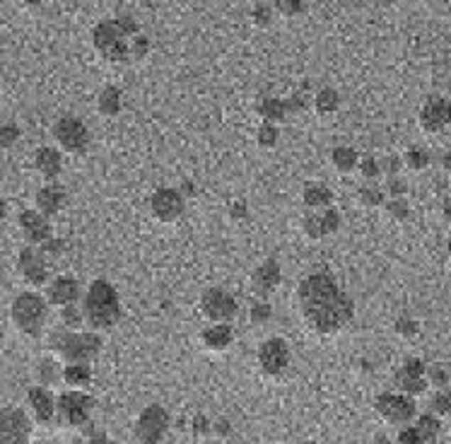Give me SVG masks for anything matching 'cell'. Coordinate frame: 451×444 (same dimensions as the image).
I'll list each match as a JSON object with an SVG mask.
<instances>
[{
    "label": "cell",
    "mask_w": 451,
    "mask_h": 444,
    "mask_svg": "<svg viewBox=\"0 0 451 444\" xmlns=\"http://www.w3.org/2000/svg\"><path fill=\"white\" fill-rule=\"evenodd\" d=\"M297 295H300L304 321L316 333H324V336L338 333L355 316V304H352L350 295L340 290L331 273H309L300 283Z\"/></svg>",
    "instance_id": "obj_1"
},
{
    "label": "cell",
    "mask_w": 451,
    "mask_h": 444,
    "mask_svg": "<svg viewBox=\"0 0 451 444\" xmlns=\"http://www.w3.org/2000/svg\"><path fill=\"white\" fill-rule=\"evenodd\" d=\"M140 34L138 24L133 17H114V20H104L94 27L92 41L94 48L109 60H128L133 58V41Z\"/></svg>",
    "instance_id": "obj_2"
},
{
    "label": "cell",
    "mask_w": 451,
    "mask_h": 444,
    "mask_svg": "<svg viewBox=\"0 0 451 444\" xmlns=\"http://www.w3.org/2000/svg\"><path fill=\"white\" fill-rule=\"evenodd\" d=\"M82 314L85 324L92 331H109L119 324L121 319V300L116 288L104 278H97L89 285L87 295L82 300Z\"/></svg>",
    "instance_id": "obj_3"
},
{
    "label": "cell",
    "mask_w": 451,
    "mask_h": 444,
    "mask_svg": "<svg viewBox=\"0 0 451 444\" xmlns=\"http://www.w3.org/2000/svg\"><path fill=\"white\" fill-rule=\"evenodd\" d=\"M48 348L53 355H58L68 364H89L99 357L104 340L97 331H68V328H58L48 336Z\"/></svg>",
    "instance_id": "obj_4"
},
{
    "label": "cell",
    "mask_w": 451,
    "mask_h": 444,
    "mask_svg": "<svg viewBox=\"0 0 451 444\" xmlns=\"http://www.w3.org/2000/svg\"><path fill=\"white\" fill-rule=\"evenodd\" d=\"M10 316H12V324L20 328L24 336L39 338L48 319L46 297H41L39 293H32V290H29V293H20L12 300Z\"/></svg>",
    "instance_id": "obj_5"
},
{
    "label": "cell",
    "mask_w": 451,
    "mask_h": 444,
    "mask_svg": "<svg viewBox=\"0 0 451 444\" xmlns=\"http://www.w3.org/2000/svg\"><path fill=\"white\" fill-rule=\"evenodd\" d=\"M94 408V401L82 389H70L60 394L56 401V418L65 428H80L89 421V413Z\"/></svg>",
    "instance_id": "obj_6"
},
{
    "label": "cell",
    "mask_w": 451,
    "mask_h": 444,
    "mask_svg": "<svg viewBox=\"0 0 451 444\" xmlns=\"http://www.w3.org/2000/svg\"><path fill=\"white\" fill-rule=\"evenodd\" d=\"M53 141H56L58 150L70 152V155H80L89 145V131L85 121L77 117H60L53 124Z\"/></svg>",
    "instance_id": "obj_7"
},
{
    "label": "cell",
    "mask_w": 451,
    "mask_h": 444,
    "mask_svg": "<svg viewBox=\"0 0 451 444\" xmlns=\"http://www.w3.org/2000/svg\"><path fill=\"white\" fill-rule=\"evenodd\" d=\"M32 421L22 408L0 406V444H29Z\"/></svg>",
    "instance_id": "obj_8"
},
{
    "label": "cell",
    "mask_w": 451,
    "mask_h": 444,
    "mask_svg": "<svg viewBox=\"0 0 451 444\" xmlns=\"http://www.w3.org/2000/svg\"><path fill=\"white\" fill-rule=\"evenodd\" d=\"M374 408L388 425H408L418 413L415 399L406 394H381Z\"/></svg>",
    "instance_id": "obj_9"
},
{
    "label": "cell",
    "mask_w": 451,
    "mask_h": 444,
    "mask_svg": "<svg viewBox=\"0 0 451 444\" xmlns=\"http://www.w3.org/2000/svg\"><path fill=\"white\" fill-rule=\"evenodd\" d=\"M150 212L160 222H176L186 212V198L179 188L162 186L152 193L150 198Z\"/></svg>",
    "instance_id": "obj_10"
},
{
    "label": "cell",
    "mask_w": 451,
    "mask_h": 444,
    "mask_svg": "<svg viewBox=\"0 0 451 444\" xmlns=\"http://www.w3.org/2000/svg\"><path fill=\"white\" fill-rule=\"evenodd\" d=\"M200 309H203V314L208 316L212 324H229L237 316V312H239L237 300L222 288L205 290L203 297H200Z\"/></svg>",
    "instance_id": "obj_11"
},
{
    "label": "cell",
    "mask_w": 451,
    "mask_h": 444,
    "mask_svg": "<svg viewBox=\"0 0 451 444\" xmlns=\"http://www.w3.org/2000/svg\"><path fill=\"white\" fill-rule=\"evenodd\" d=\"M169 428V416L162 406H148L143 413H140L138 423H136V437L140 444H157L164 437Z\"/></svg>",
    "instance_id": "obj_12"
},
{
    "label": "cell",
    "mask_w": 451,
    "mask_h": 444,
    "mask_svg": "<svg viewBox=\"0 0 451 444\" xmlns=\"http://www.w3.org/2000/svg\"><path fill=\"white\" fill-rule=\"evenodd\" d=\"M17 271L32 288H44L48 283V261L36 247H24L17 256Z\"/></svg>",
    "instance_id": "obj_13"
},
{
    "label": "cell",
    "mask_w": 451,
    "mask_h": 444,
    "mask_svg": "<svg viewBox=\"0 0 451 444\" xmlns=\"http://www.w3.org/2000/svg\"><path fill=\"white\" fill-rule=\"evenodd\" d=\"M259 364L266 374L278 377L288 369L290 364V348L283 338H268L259 348Z\"/></svg>",
    "instance_id": "obj_14"
},
{
    "label": "cell",
    "mask_w": 451,
    "mask_h": 444,
    "mask_svg": "<svg viewBox=\"0 0 451 444\" xmlns=\"http://www.w3.org/2000/svg\"><path fill=\"white\" fill-rule=\"evenodd\" d=\"M451 126V99L432 97L420 109V129L425 133H440Z\"/></svg>",
    "instance_id": "obj_15"
},
{
    "label": "cell",
    "mask_w": 451,
    "mask_h": 444,
    "mask_svg": "<svg viewBox=\"0 0 451 444\" xmlns=\"http://www.w3.org/2000/svg\"><path fill=\"white\" fill-rule=\"evenodd\" d=\"M304 232L312 239H324V237L336 234L340 229V212L333 208H324V210H309L307 217L302 222Z\"/></svg>",
    "instance_id": "obj_16"
},
{
    "label": "cell",
    "mask_w": 451,
    "mask_h": 444,
    "mask_svg": "<svg viewBox=\"0 0 451 444\" xmlns=\"http://www.w3.org/2000/svg\"><path fill=\"white\" fill-rule=\"evenodd\" d=\"M425 362L418 360V357H413V360H408L403 367L396 372V386L401 389V394H406V396H418V394H423L425 389H428V377H425Z\"/></svg>",
    "instance_id": "obj_17"
},
{
    "label": "cell",
    "mask_w": 451,
    "mask_h": 444,
    "mask_svg": "<svg viewBox=\"0 0 451 444\" xmlns=\"http://www.w3.org/2000/svg\"><path fill=\"white\" fill-rule=\"evenodd\" d=\"M17 222H20V229L24 239L29 242V247H41L44 242H48L53 237L51 222H48V217L41 215L39 210H22Z\"/></svg>",
    "instance_id": "obj_18"
},
{
    "label": "cell",
    "mask_w": 451,
    "mask_h": 444,
    "mask_svg": "<svg viewBox=\"0 0 451 444\" xmlns=\"http://www.w3.org/2000/svg\"><path fill=\"white\" fill-rule=\"evenodd\" d=\"M80 300V283L72 276H58L46 283V302L51 307H68V304H77Z\"/></svg>",
    "instance_id": "obj_19"
},
{
    "label": "cell",
    "mask_w": 451,
    "mask_h": 444,
    "mask_svg": "<svg viewBox=\"0 0 451 444\" xmlns=\"http://www.w3.org/2000/svg\"><path fill=\"white\" fill-rule=\"evenodd\" d=\"M65 203H68V191H65L63 186L58 184V181H48L46 186H41L39 191H36L34 196V210H39L44 217H56L60 210L65 208Z\"/></svg>",
    "instance_id": "obj_20"
},
{
    "label": "cell",
    "mask_w": 451,
    "mask_h": 444,
    "mask_svg": "<svg viewBox=\"0 0 451 444\" xmlns=\"http://www.w3.org/2000/svg\"><path fill=\"white\" fill-rule=\"evenodd\" d=\"M27 404L29 408H32L34 418L39 421L41 425H48L56 418V401H53L51 391H48V386H32L27 391Z\"/></svg>",
    "instance_id": "obj_21"
},
{
    "label": "cell",
    "mask_w": 451,
    "mask_h": 444,
    "mask_svg": "<svg viewBox=\"0 0 451 444\" xmlns=\"http://www.w3.org/2000/svg\"><path fill=\"white\" fill-rule=\"evenodd\" d=\"M280 281H283V269H280V264L276 259L263 261L251 276V285H254L256 295H261V297L271 295L280 285Z\"/></svg>",
    "instance_id": "obj_22"
},
{
    "label": "cell",
    "mask_w": 451,
    "mask_h": 444,
    "mask_svg": "<svg viewBox=\"0 0 451 444\" xmlns=\"http://www.w3.org/2000/svg\"><path fill=\"white\" fill-rule=\"evenodd\" d=\"M34 169L44 176L46 181H56L63 172V155L53 145H44L34 152Z\"/></svg>",
    "instance_id": "obj_23"
},
{
    "label": "cell",
    "mask_w": 451,
    "mask_h": 444,
    "mask_svg": "<svg viewBox=\"0 0 451 444\" xmlns=\"http://www.w3.org/2000/svg\"><path fill=\"white\" fill-rule=\"evenodd\" d=\"M203 345L208 350H227L232 343H234V331H232L229 324H212L203 331Z\"/></svg>",
    "instance_id": "obj_24"
},
{
    "label": "cell",
    "mask_w": 451,
    "mask_h": 444,
    "mask_svg": "<svg viewBox=\"0 0 451 444\" xmlns=\"http://www.w3.org/2000/svg\"><path fill=\"white\" fill-rule=\"evenodd\" d=\"M302 200L309 210H324V208H331L333 191L328 186L319 184V181H309L302 191Z\"/></svg>",
    "instance_id": "obj_25"
},
{
    "label": "cell",
    "mask_w": 451,
    "mask_h": 444,
    "mask_svg": "<svg viewBox=\"0 0 451 444\" xmlns=\"http://www.w3.org/2000/svg\"><path fill=\"white\" fill-rule=\"evenodd\" d=\"M331 162H333V167H336L340 174H350V172H355V169H357L359 155H357L355 148L338 145V148L331 152Z\"/></svg>",
    "instance_id": "obj_26"
},
{
    "label": "cell",
    "mask_w": 451,
    "mask_h": 444,
    "mask_svg": "<svg viewBox=\"0 0 451 444\" xmlns=\"http://www.w3.org/2000/svg\"><path fill=\"white\" fill-rule=\"evenodd\" d=\"M63 381L68 384L70 389H85L92 381V369H89V364H65L63 367Z\"/></svg>",
    "instance_id": "obj_27"
},
{
    "label": "cell",
    "mask_w": 451,
    "mask_h": 444,
    "mask_svg": "<svg viewBox=\"0 0 451 444\" xmlns=\"http://www.w3.org/2000/svg\"><path fill=\"white\" fill-rule=\"evenodd\" d=\"M97 107H99L102 117H116L121 112V90L114 85H107L97 97Z\"/></svg>",
    "instance_id": "obj_28"
},
{
    "label": "cell",
    "mask_w": 451,
    "mask_h": 444,
    "mask_svg": "<svg viewBox=\"0 0 451 444\" xmlns=\"http://www.w3.org/2000/svg\"><path fill=\"white\" fill-rule=\"evenodd\" d=\"M259 114L263 117L266 124H280L285 117H288V107H285L283 99H276V97H268L259 104Z\"/></svg>",
    "instance_id": "obj_29"
},
{
    "label": "cell",
    "mask_w": 451,
    "mask_h": 444,
    "mask_svg": "<svg viewBox=\"0 0 451 444\" xmlns=\"http://www.w3.org/2000/svg\"><path fill=\"white\" fill-rule=\"evenodd\" d=\"M36 374H39L41 386H53L56 381L63 379V367L58 364L56 357H44L36 367Z\"/></svg>",
    "instance_id": "obj_30"
},
{
    "label": "cell",
    "mask_w": 451,
    "mask_h": 444,
    "mask_svg": "<svg viewBox=\"0 0 451 444\" xmlns=\"http://www.w3.org/2000/svg\"><path fill=\"white\" fill-rule=\"evenodd\" d=\"M359 203L367 205V208H379V205L386 203V193L374 181H367V184L359 188Z\"/></svg>",
    "instance_id": "obj_31"
},
{
    "label": "cell",
    "mask_w": 451,
    "mask_h": 444,
    "mask_svg": "<svg viewBox=\"0 0 451 444\" xmlns=\"http://www.w3.org/2000/svg\"><path fill=\"white\" fill-rule=\"evenodd\" d=\"M314 107L319 114H333L340 107V94L333 87H324L314 99Z\"/></svg>",
    "instance_id": "obj_32"
},
{
    "label": "cell",
    "mask_w": 451,
    "mask_h": 444,
    "mask_svg": "<svg viewBox=\"0 0 451 444\" xmlns=\"http://www.w3.org/2000/svg\"><path fill=\"white\" fill-rule=\"evenodd\" d=\"M60 324H63V328H68V331H80V328L85 326L82 307H77V304H68V307L60 309Z\"/></svg>",
    "instance_id": "obj_33"
},
{
    "label": "cell",
    "mask_w": 451,
    "mask_h": 444,
    "mask_svg": "<svg viewBox=\"0 0 451 444\" xmlns=\"http://www.w3.org/2000/svg\"><path fill=\"white\" fill-rule=\"evenodd\" d=\"M403 167L413 169V172H423L430 167V152L425 148H411L403 157Z\"/></svg>",
    "instance_id": "obj_34"
},
{
    "label": "cell",
    "mask_w": 451,
    "mask_h": 444,
    "mask_svg": "<svg viewBox=\"0 0 451 444\" xmlns=\"http://www.w3.org/2000/svg\"><path fill=\"white\" fill-rule=\"evenodd\" d=\"M256 141H259L261 148H276L278 141H280V129L276 124H261L259 126V133H256Z\"/></svg>",
    "instance_id": "obj_35"
},
{
    "label": "cell",
    "mask_w": 451,
    "mask_h": 444,
    "mask_svg": "<svg viewBox=\"0 0 451 444\" xmlns=\"http://www.w3.org/2000/svg\"><path fill=\"white\" fill-rule=\"evenodd\" d=\"M384 205H386V212L393 217L396 222H406L408 215H411V208H408L406 198H388Z\"/></svg>",
    "instance_id": "obj_36"
},
{
    "label": "cell",
    "mask_w": 451,
    "mask_h": 444,
    "mask_svg": "<svg viewBox=\"0 0 451 444\" xmlns=\"http://www.w3.org/2000/svg\"><path fill=\"white\" fill-rule=\"evenodd\" d=\"M20 136H22L20 126H15V124H5V126H0V152L10 150L12 145H15L17 141H20Z\"/></svg>",
    "instance_id": "obj_37"
},
{
    "label": "cell",
    "mask_w": 451,
    "mask_h": 444,
    "mask_svg": "<svg viewBox=\"0 0 451 444\" xmlns=\"http://www.w3.org/2000/svg\"><path fill=\"white\" fill-rule=\"evenodd\" d=\"M425 377H428V384L437 389H444L449 384V372L444 364H430V367L425 369Z\"/></svg>",
    "instance_id": "obj_38"
},
{
    "label": "cell",
    "mask_w": 451,
    "mask_h": 444,
    "mask_svg": "<svg viewBox=\"0 0 451 444\" xmlns=\"http://www.w3.org/2000/svg\"><path fill=\"white\" fill-rule=\"evenodd\" d=\"M357 172L362 174L367 181H376V179H379V176H381L379 160H374V157H359Z\"/></svg>",
    "instance_id": "obj_39"
},
{
    "label": "cell",
    "mask_w": 451,
    "mask_h": 444,
    "mask_svg": "<svg viewBox=\"0 0 451 444\" xmlns=\"http://www.w3.org/2000/svg\"><path fill=\"white\" fill-rule=\"evenodd\" d=\"M249 316H251L254 324H266V321H271V316H273L271 302H266V300L254 302V307H251V312H249Z\"/></svg>",
    "instance_id": "obj_40"
},
{
    "label": "cell",
    "mask_w": 451,
    "mask_h": 444,
    "mask_svg": "<svg viewBox=\"0 0 451 444\" xmlns=\"http://www.w3.org/2000/svg\"><path fill=\"white\" fill-rule=\"evenodd\" d=\"M393 444H437V440H428V437H423L415 430V425H413V428H406Z\"/></svg>",
    "instance_id": "obj_41"
},
{
    "label": "cell",
    "mask_w": 451,
    "mask_h": 444,
    "mask_svg": "<svg viewBox=\"0 0 451 444\" xmlns=\"http://www.w3.org/2000/svg\"><path fill=\"white\" fill-rule=\"evenodd\" d=\"M432 411L435 416H451V391H440L432 399Z\"/></svg>",
    "instance_id": "obj_42"
},
{
    "label": "cell",
    "mask_w": 451,
    "mask_h": 444,
    "mask_svg": "<svg viewBox=\"0 0 451 444\" xmlns=\"http://www.w3.org/2000/svg\"><path fill=\"white\" fill-rule=\"evenodd\" d=\"M406 191H408V184L401 179V176H388L384 193H388L391 198H406Z\"/></svg>",
    "instance_id": "obj_43"
},
{
    "label": "cell",
    "mask_w": 451,
    "mask_h": 444,
    "mask_svg": "<svg viewBox=\"0 0 451 444\" xmlns=\"http://www.w3.org/2000/svg\"><path fill=\"white\" fill-rule=\"evenodd\" d=\"M396 331H398L401 336H406V338H413L420 331V324L415 319H406V316H403V319L396 321Z\"/></svg>",
    "instance_id": "obj_44"
},
{
    "label": "cell",
    "mask_w": 451,
    "mask_h": 444,
    "mask_svg": "<svg viewBox=\"0 0 451 444\" xmlns=\"http://www.w3.org/2000/svg\"><path fill=\"white\" fill-rule=\"evenodd\" d=\"M379 167H381V174H386V176H398L401 167H403V160H401V157H396V155H391V157H386V160H381Z\"/></svg>",
    "instance_id": "obj_45"
},
{
    "label": "cell",
    "mask_w": 451,
    "mask_h": 444,
    "mask_svg": "<svg viewBox=\"0 0 451 444\" xmlns=\"http://www.w3.org/2000/svg\"><path fill=\"white\" fill-rule=\"evenodd\" d=\"M304 8V0H276V10L283 15H297Z\"/></svg>",
    "instance_id": "obj_46"
},
{
    "label": "cell",
    "mask_w": 451,
    "mask_h": 444,
    "mask_svg": "<svg viewBox=\"0 0 451 444\" xmlns=\"http://www.w3.org/2000/svg\"><path fill=\"white\" fill-rule=\"evenodd\" d=\"M246 215V205L241 203V200H237V203H232V217L234 220H239V217Z\"/></svg>",
    "instance_id": "obj_47"
},
{
    "label": "cell",
    "mask_w": 451,
    "mask_h": 444,
    "mask_svg": "<svg viewBox=\"0 0 451 444\" xmlns=\"http://www.w3.org/2000/svg\"><path fill=\"white\" fill-rule=\"evenodd\" d=\"M5 217H8V203H5V198L0 196V222H3Z\"/></svg>",
    "instance_id": "obj_48"
},
{
    "label": "cell",
    "mask_w": 451,
    "mask_h": 444,
    "mask_svg": "<svg viewBox=\"0 0 451 444\" xmlns=\"http://www.w3.org/2000/svg\"><path fill=\"white\" fill-rule=\"evenodd\" d=\"M444 220L449 222V227H451V198L444 203Z\"/></svg>",
    "instance_id": "obj_49"
},
{
    "label": "cell",
    "mask_w": 451,
    "mask_h": 444,
    "mask_svg": "<svg viewBox=\"0 0 451 444\" xmlns=\"http://www.w3.org/2000/svg\"><path fill=\"white\" fill-rule=\"evenodd\" d=\"M442 164H444V169H447V174H451V150L447 152V155H444Z\"/></svg>",
    "instance_id": "obj_50"
},
{
    "label": "cell",
    "mask_w": 451,
    "mask_h": 444,
    "mask_svg": "<svg viewBox=\"0 0 451 444\" xmlns=\"http://www.w3.org/2000/svg\"><path fill=\"white\" fill-rule=\"evenodd\" d=\"M374 444H391V440H388L386 435H376L374 437Z\"/></svg>",
    "instance_id": "obj_51"
},
{
    "label": "cell",
    "mask_w": 451,
    "mask_h": 444,
    "mask_svg": "<svg viewBox=\"0 0 451 444\" xmlns=\"http://www.w3.org/2000/svg\"><path fill=\"white\" fill-rule=\"evenodd\" d=\"M44 0H24V5H29V8H36V5H41Z\"/></svg>",
    "instance_id": "obj_52"
},
{
    "label": "cell",
    "mask_w": 451,
    "mask_h": 444,
    "mask_svg": "<svg viewBox=\"0 0 451 444\" xmlns=\"http://www.w3.org/2000/svg\"><path fill=\"white\" fill-rule=\"evenodd\" d=\"M89 444H107V442H104V437H102V435H97V437H94V440H92V442H89Z\"/></svg>",
    "instance_id": "obj_53"
},
{
    "label": "cell",
    "mask_w": 451,
    "mask_h": 444,
    "mask_svg": "<svg viewBox=\"0 0 451 444\" xmlns=\"http://www.w3.org/2000/svg\"><path fill=\"white\" fill-rule=\"evenodd\" d=\"M447 251H449V259H451V242H449V247H447Z\"/></svg>",
    "instance_id": "obj_54"
},
{
    "label": "cell",
    "mask_w": 451,
    "mask_h": 444,
    "mask_svg": "<svg viewBox=\"0 0 451 444\" xmlns=\"http://www.w3.org/2000/svg\"><path fill=\"white\" fill-rule=\"evenodd\" d=\"M0 364H3V357H0Z\"/></svg>",
    "instance_id": "obj_55"
}]
</instances>
